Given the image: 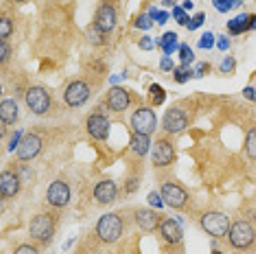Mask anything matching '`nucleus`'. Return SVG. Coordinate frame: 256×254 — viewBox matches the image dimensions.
<instances>
[{
    "instance_id": "ea45409f",
    "label": "nucleus",
    "mask_w": 256,
    "mask_h": 254,
    "mask_svg": "<svg viewBox=\"0 0 256 254\" xmlns=\"http://www.w3.org/2000/svg\"><path fill=\"white\" fill-rule=\"evenodd\" d=\"M156 44H158V42H154L151 38L144 36V38L140 40V44H138V46H140V50H151V48H156Z\"/></svg>"
},
{
    "instance_id": "a211bd4d",
    "label": "nucleus",
    "mask_w": 256,
    "mask_h": 254,
    "mask_svg": "<svg viewBox=\"0 0 256 254\" xmlns=\"http://www.w3.org/2000/svg\"><path fill=\"white\" fill-rule=\"evenodd\" d=\"M160 234H162V239L166 241V244H180L182 241V226H180V222H176V219H162V224H160Z\"/></svg>"
},
{
    "instance_id": "ddd939ff",
    "label": "nucleus",
    "mask_w": 256,
    "mask_h": 254,
    "mask_svg": "<svg viewBox=\"0 0 256 254\" xmlns=\"http://www.w3.org/2000/svg\"><path fill=\"white\" fill-rule=\"evenodd\" d=\"M88 134L92 138H96V140H108V136H110V118L106 116V114H101V112H96V114H92V116L88 118Z\"/></svg>"
},
{
    "instance_id": "c9c22d12",
    "label": "nucleus",
    "mask_w": 256,
    "mask_h": 254,
    "mask_svg": "<svg viewBox=\"0 0 256 254\" xmlns=\"http://www.w3.org/2000/svg\"><path fill=\"white\" fill-rule=\"evenodd\" d=\"M9 57H11V48H9V44H7V42H0V62L7 64V62H9Z\"/></svg>"
},
{
    "instance_id": "473e14b6",
    "label": "nucleus",
    "mask_w": 256,
    "mask_h": 254,
    "mask_svg": "<svg viewBox=\"0 0 256 254\" xmlns=\"http://www.w3.org/2000/svg\"><path fill=\"white\" fill-rule=\"evenodd\" d=\"M173 18H176L178 22H180V24H188V22H190V18H188V16H186L184 14V9H180V7H176V9H173Z\"/></svg>"
},
{
    "instance_id": "1a4fd4ad",
    "label": "nucleus",
    "mask_w": 256,
    "mask_h": 254,
    "mask_svg": "<svg viewBox=\"0 0 256 254\" xmlns=\"http://www.w3.org/2000/svg\"><path fill=\"white\" fill-rule=\"evenodd\" d=\"M88 99H90V86L86 82H72L66 88V92H64V101H66L70 108L84 106Z\"/></svg>"
},
{
    "instance_id": "f3484780",
    "label": "nucleus",
    "mask_w": 256,
    "mask_h": 254,
    "mask_svg": "<svg viewBox=\"0 0 256 254\" xmlns=\"http://www.w3.org/2000/svg\"><path fill=\"white\" fill-rule=\"evenodd\" d=\"M94 198H96L98 204H103V206L112 204V202L118 198V186H116L112 180H103V182H98L96 186H94Z\"/></svg>"
},
{
    "instance_id": "2eb2a0df",
    "label": "nucleus",
    "mask_w": 256,
    "mask_h": 254,
    "mask_svg": "<svg viewBox=\"0 0 256 254\" xmlns=\"http://www.w3.org/2000/svg\"><path fill=\"white\" fill-rule=\"evenodd\" d=\"M136 224L142 232H154L156 228H160L162 217H160V212H156V210L140 208V210H136Z\"/></svg>"
},
{
    "instance_id": "c85d7f7f",
    "label": "nucleus",
    "mask_w": 256,
    "mask_h": 254,
    "mask_svg": "<svg viewBox=\"0 0 256 254\" xmlns=\"http://www.w3.org/2000/svg\"><path fill=\"white\" fill-rule=\"evenodd\" d=\"M180 60H182L184 66H188V64H193L195 55H193V50H190V46H186V44L180 46Z\"/></svg>"
},
{
    "instance_id": "79ce46f5",
    "label": "nucleus",
    "mask_w": 256,
    "mask_h": 254,
    "mask_svg": "<svg viewBox=\"0 0 256 254\" xmlns=\"http://www.w3.org/2000/svg\"><path fill=\"white\" fill-rule=\"evenodd\" d=\"M208 72H210V66H208V64H200V66L195 68V77H206Z\"/></svg>"
},
{
    "instance_id": "f8f14e48",
    "label": "nucleus",
    "mask_w": 256,
    "mask_h": 254,
    "mask_svg": "<svg viewBox=\"0 0 256 254\" xmlns=\"http://www.w3.org/2000/svg\"><path fill=\"white\" fill-rule=\"evenodd\" d=\"M40 152H42V138L36 136V134H28L22 138L20 147H18V158L22 162H28V160L38 158Z\"/></svg>"
},
{
    "instance_id": "4be33fe9",
    "label": "nucleus",
    "mask_w": 256,
    "mask_h": 254,
    "mask_svg": "<svg viewBox=\"0 0 256 254\" xmlns=\"http://www.w3.org/2000/svg\"><path fill=\"white\" fill-rule=\"evenodd\" d=\"M250 20H252V16H236L234 20L228 22V31L230 36H241L243 31H250Z\"/></svg>"
},
{
    "instance_id": "b1692460",
    "label": "nucleus",
    "mask_w": 256,
    "mask_h": 254,
    "mask_svg": "<svg viewBox=\"0 0 256 254\" xmlns=\"http://www.w3.org/2000/svg\"><path fill=\"white\" fill-rule=\"evenodd\" d=\"M86 33H88V40H90L92 44H103V42H106V33H103L96 24H92Z\"/></svg>"
},
{
    "instance_id": "49530a36",
    "label": "nucleus",
    "mask_w": 256,
    "mask_h": 254,
    "mask_svg": "<svg viewBox=\"0 0 256 254\" xmlns=\"http://www.w3.org/2000/svg\"><path fill=\"white\" fill-rule=\"evenodd\" d=\"M250 28H256V16H252V20H250Z\"/></svg>"
},
{
    "instance_id": "0eeeda50",
    "label": "nucleus",
    "mask_w": 256,
    "mask_h": 254,
    "mask_svg": "<svg viewBox=\"0 0 256 254\" xmlns=\"http://www.w3.org/2000/svg\"><path fill=\"white\" fill-rule=\"evenodd\" d=\"M160 195H162V200H164V204L166 206H171V208H184L186 204H188V193L180 186V184H173V182H166L164 186H162L160 190Z\"/></svg>"
},
{
    "instance_id": "9d476101",
    "label": "nucleus",
    "mask_w": 256,
    "mask_h": 254,
    "mask_svg": "<svg viewBox=\"0 0 256 254\" xmlns=\"http://www.w3.org/2000/svg\"><path fill=\"white\" fill-rule=\"evenodd\" d=\"M151 160L154 166H168L176 160V149L168 140H156V145L151 147Z\"/></svg>"
},
{
    "instance_id": "6e6552de",
    "label": "nucleus",
    "mask_w": 256,
    "mask_h": 254,
    "mask_svg": "<svg viewBox=\"0 0 256 254\" xmlns=\"http://www.w3.org/2000/svg\"><path fill=\"white\" fill-rule=\"evenodd\" d=\"M70 186H68L64 180H57L48 186L46 190V200H48L50 206H55V208H64V206H68V202H70Z\"/></svg>"
},
{
    "instance_id": "f704fd0d",
    "label": "nucleus",
    "mask_w": 256,
    "mask_h": 254,
    "mask_svg": "<svg viewBox=\"0 0 256 254\" xmlns=\"http://www.w3.org/2000/svg\"><path fill=\"white\" fill-rule=\"evenodd\" d=\"M204 20H206V16H204V14H197L195 18H190V22H188L186 26H188L190 31H195V28H200V26L204 24Z\"/></svg>"
},
{
    "instance_id": "dca6fc26",
    "label": "nucleus",
    "mask_w": 256,
    "mask_h": 254,
    "mask_svg": "<svg viewBox=\"0 0 256 254\" xmlns=\"http://www.w3.org/2000/svg\"><path fill=\"white\" fill-rule=\"evenodd\" d=\"M132 103V96L125 88H112L108 92V108L112 112H125Z\"/></svg>"
},
{
    "instance_id": "393cba45",
    "label": "nucleus",
    "mask_w": 256,
    "mask_h": 254,
    "mask_svg": "<svg viewBox=\"0 0 256 254\" xmlns=\"http://www.w3.org/2000/svg\"><path fill=\"white\" fill-rule=\"evenodd\" d=\"M149 92H151V101H154V106H162V103H164L166 94H164V90H162V86H151Z\"/></svg>"
},
{
    "instance_id": "de8ad7c7",
    "label": "nucleus",
    "mask_w": 256,
    "mask_h": 254,
    "mask_svg": "<svg viewBox=\"0 0 256 254\" xmlns=\"http://www.w3.org/2000/svg\"><path fill=\"white\" fill-rule=\"evenodd\" d=\"M164 4H176V0H162Z\"/></svg>"
},
{
    "instance_id": "a19ab883",
    "label": "nucleus",
    "mask_w": 256,
    "mask_h": 254,
    "mask_svg": "<svg viewBox=\"0 0 256 254\" xmlns=\"http://www.w3.org/2000/svg\"><path fill=\"white\" fill-rule=\"evenodd\" d=\"M20 142H22V132H16L14 138H11V145H9V152H16V149L20 147Z\"/></svg>"
},
{
    "instance_id": "7ed1b4c3",
    "label": "nucleus",
    "mask_w": 256,
    "mask_h": 254,
    "mask_svg": "<svg viewBox=\"0 0 256 254\" xmlns=\"http://www.w3.org/2000/svg\"><path fill=\"white\" fill-rule=\"evenodd\" d=\"M228 239H230L232 248H236V250H248V248L254 244L256 232H254V228L250 222H236L230 226Z\"/></svg>"
},
{
    "instance_id": "412c9836",
    "label": "nucleus",
    "mask_w": 256,
    "mask_h": 254,
    "mask_svg": "<svg viewBox=\"0 0 256 254\" xmlns=\"http://www.w3.org/2000/svg\"><path fill=\"white\" fill-rule=\"evenodd\" d=\"M130 145H132V152L136 156H147L149 149H151V140H149V136H144V134H134Z\"/></svg>"
},
{
    "instance_id": "7c9ffc66",
    "label": "nucleus",
    "mask_w": 256,
    "mask_h": 254,
    "mask_svg": "<svg viewBox=\"0 0 256 254\" xmlns=\"http://www.w3.org/2000/svg\"><path fill=\"white\" fill-rule=\"evenodd\" d=\"M234 68H236V62L232 60V57H226L224 62H221V66H219V70L224 72V74H232L234 72Z\"/></svg>"
},
{
    "instance_id": "4c0bfd02",
    "label": "nucleus",
    "mask_w": 256,
    "mask_h": 254,
    "mask_svg": "<svg viewBox=\"0 0 256 254\" xmlns=\"http://www.w3.org/2000/svg\"><path fill=\"white\" fill-rule=\"evenodd\" d=\"M160 68H162V70H164V72H171V70H176V64H173V60H171V57H162V62H160Z\"/></svg>"
},
{
    "instance_id": "37998d69",
    "label": "nucleus",
    "mask_w": 256,
    "mask_h": 254,
    "mask_svg": "<svg viewBox=\"0 0 256 254\" xmlns=\"http://www.w3.org/2000/svg\"><path fill=\"white\" fill-rule=\"evenodd\" d=\"M138 186H140V182H138V180H134V178H132V180L127 182V193H136Z\"/></svg>"
},
{
    "instance_id": "c03bdc74",
    "label": "nucleus",
    "mask_w": 256,
    "mask_h": 254,
    "mask_svg": "<svg viewBox=\"0 0 256 254\" xmlns=\"http://www.w3.org/2000/svg\"><path fill=\"white\" fill-rule=\"evenodd\" d=\"M217 46H219L221 50H228V48H230V40L226 38V36H221V38H219V42H217Z\"/></svg>"
},
{
    "instance_id": "a18cd8bd",
    "label": "nucleus",
    "mask_w": 256,
    "mask_h": 254,
    "mask_svg": "<svg viewBox=\"0 0 256 254\" xmlns=\"http://www.w3.org/2000/svg\"><path fill=\"white\" fill-rule=\"evenodd\" d=\"M246 99L248 101H256V90L254 88H246Z\"/></svg>"
},
{
    "instance_id": "bb28decb",
    "label": "nucleus",
    "mask_w": 256,
    "mask_h": 254,
    "mask_svg": "<svg viewBox=\"0 0 256 254\" xmlns=\"http://www.w3.org/2000/svg\"><path fill=\"white\" fill-rule=\"evenodd\" d=\"M11 33H14V24H11V20L2 18V20H0V40H2V42H7Z\"/></svg>"
},
{
    "instance_id": "a878e982",
    "label": "nucleus",
    "mask_w": 256,
    "mask_h": 254,
    "mask_svg": "<svg viewBox=\"0 0 256 254\" xmlns=\"http://www.w3.org/2000/svg\"><path fill=\"white\" fill-rule=\"evenodd\" d=\"M173 72H176V82H178V84H186V82L190 79V74H195V70H190L188 66H180V68H176Z\"/></svg>"
},
{
    "instance_id": "9b49d317",
    "label": "nucleus",
    "mask_w": 256,
    "mask_h": 254,
    "mask_svg": "<svg viewBox=\"0 0 256 254\" xmlns=\"http://www.w3.org/2000/svg\"><path fill=\"white\" fill-rule=\"evenodd\" d=\"M162 127H164L166 134H180L188 127V116L182 112V110L173 108L164 114V120H162Z\"/></svg>"
},
{
    "instance_id": "c756f323",
    "label": "nucleus",
    "mask_w": 256,
    "mask_h": 254,
    "mask_svg": "<svg viewBox=\"0 0 256 254\" xmlns=\"http://www.w3.org/2000/svg\"><path fill=\"white\" fill-rule=\"evenodd\" d=\"M212 4L219 14H226V11L234 9V0H212Z\"/></svg>"
},
{
    "instance_id": "39448f33",
    "label": "nucleus",
    "mask_w": 256,
    "mask_h": 254,
    "mask_svg": "<svg viewBox=\"0 0 256 254\" xmlns=\"http://www.w3.org/2000/svg\"><path fill=\"white\" fill-rule=\"evenodd\" d=\"M132 127H134V134L151 136L156 130H158V116H156L154 110L140 108L132 114Z\"/></svg>"
},
{
    "instance_id": "2f4dec72",
    "label": "nucleus",
    "mask_w": 256,
    "mask_h": 254,
    "mask_svg": "<svg viewBox=\"0 0 256 254\" xmlns=\"http://www.w3.org/2000/svg\"><path fill=\"white\" fill-rule=\"evenodd\" d=\"M149 204L154 206L156 210H160L162 206H164V200H162V195H160V193H156V190H154V193H149Z\"/></svg>"
},
{
    "instance_id": "aec40b11",
    "label": "nucleus",
    "mask_w": 256,
    "mask_h": 254,
    "mask_svg": "<svg viewBox=\"0 0 256 254\" xmlns=\"http://www.w3.org/2000/svg\"><path fill=\"white\" fill-rule=\"evenodd\" d=\"M18 103L14 99H4L0 103V120H2V125H14L16 120H18Z\"/></svg>"
},
{
    "instance_id": "423d86ee",
    "label": "nucleus",
    "mask_w": 256,
    "mask_h": 254,
    "mask_svg": "<svg viewBox=\"0 0 256 254\" xmlns=\"http://www.w3.org/2000/svg\"><path fill=\"white\" fill-rule=\"evenodd\" d=\"M28 234L38 241V244H48L55 236V219L50 215H38L28 226Z\"/></svg>"
},
{
    "instance_id": "6ab92c4d",
    "label": "nucleus",
    "mask_w": 256,
    "mask_h": 254,
    "mask_svg": "<svg viewBox=\"0 0 256 254\" xmlns=\"http://www.w3.org/2000/svg\"><path fill=\"white\" fill-rule=\"evenodd\" d=\"M94 24L101 28L103 33H110V31H112V28L116 26V11L110 7V4H103V7H98Z\"/></svg>"
},
{
    "instance_id": "cd10ccee",
    "label": "nucleus",
    "mask_w": 256,
    "mask_h": 254,
    "mask_svg": "<svg viewBox=\"0 0 256 254\" xmlns=\"http://www.w3.org/2000/svg\"><path fill=\"white\" fill-rule=\"evenodd\" d=\"M134 24H136V28H142V31H149V28L154 26V18H151L149 14H142V16H138Z\"/></svg>"
},
{
    "instance_id": "e433bc0d",
    "label": "nucleus",
    "mask_w": 256,
    "mask_h": 254,
    "mask_svg": "<svg viewBox=\"0 0 256 254\" xmlns=\"http://www.w3.org/2000/svg\"><path fill=\"white\" fill-rule=\"evenodd\" d=\"M14 254H38V248L36 246H28V244H22V246L16 248Z\"/></svg>"
},
{
    "instance_id": "09e8293b",
    "label": "nucleus",
    "mask_w": 256,
    "mask_h": 254,
    "mask_svg": "<svg viewBox=\"0 0 256 254\" xmlns=\"http://www.w3.org/2000/svg\"><path fill=\"white\" fill-rule=\"evenodd\" d=\"M212 254H224V252H219V250H214V252H212Z\"/></svg>"
},
{
    "instance_id": "5701e85b",
    "label": "nucleus",
    "mask_w": 256,
    "mask_h": 254,
    "mask_svg": "<svg viewBox=\"0 0 256 254\" xmlns=\"http://www.w3.org/2000/svg\"><path fill=\"white\" fill-rule=\"evenodd\" d=\"M246 152L252 160H256V127L254 130H250V134L246 138Z\"/></svg>"
},
{
    "instance_id": "58836bf2",
    "label": "nucleus",
    "mask_w": 256,
    "mask_h": 254,
    "mask_svg": "<svg viewBox=\"0 0 256 254\" xmlns=\"http://www.w3.org/2000/svg\"><path fill=\"white\" fill-rule=\"evenodd\" d=\"M168 44H178V36H176V33H164V38L158 42V46H168Z\"/></svg>"
},
{
    "instance_id": "f03ea898",
    "label": "nucleus",
    "mask_w": 256,
    "mask_h": 254,
    "mask_svg": "<svg viewBox=\"0 0 256 254\" xmlns=\"http://www.w3.org/2000/svg\"><path fill=\"white\" fill-rule=\"evenodd\" d=\"M202 230L212 239H221L230 232V217L219 210H210L202 217Z\"/></svg>"
},
{
    "instance_id": "8fccbe9b",
    "label": "nucleus",
    "mask_w": 256,
    "mask_h": 254,
    "mask_svg": "<svg viewBox=\"0 0 256 254\" xmlns=\"http://www.w3.org/2000/svg\"><path fill=\"white\" fill-rule=\"evenodd\" d=\"M16 2H26V0H16Z\"/></svg>"
},
{
    "instance_id": "4468645a",
    "label": "nucleus",
    "mask_w": 256,
    "mask_h": 254,
    "mask_svg": "<svg viewBox=\"0 0 256 254\" xmlns=\"http://www.w3.org/2000/svg\"><path fill=\"white\" fill-rule=\"evenodd\" d=\"M20 193V176L14 171H2L0 176V195L4 200H11Z\"/></svg>"
},
{
    "instance_id": "20e7f679",
    "label": "nucleus",
    "mask_w": 256,
    "mask_h": 254,
    "mask_svg": "<svg viewBox=\"0 0 256 254\" xmlns=\"http://www.w3.org/2000/svg\"><path fill=\"white\" fill-rule=\"evenodd\" d=\"M24 101H26V108L31 110L33 114H38V116H44V114L50 110V106H53V99H50V94L42 88V86L28 88L26 94H24Z\"/></svg>"
},
{
    "instance_id": "72a5a7b5",
    "label": "nucleus",
    "mask_w": 256,
    "mask_h": 254,
    "mask_svg": "<svg viewBox=\"0 0 256 254\" xmlns=\"http://www.w3.org/2000/svg\"><path fill=\"white\" fill-rule=\"evenodd\" d=\"M214 46V36L212 33H204L200 40V48H212Z\"/></svg>"
},
{
    "instance_id": "f257e3e1",
    "label": "nucleus",
    "mask_w": 256,
    "mask_h": 254,
    "mask_svg": "<svg viewBox=\"0 0 256 254\" xmlns=\"http://www.w3.org/2000/svg\"><path fill=\"white\" fill-rule=\"evenodd\" d=\"M120 234H123V219L116 215V212L103 215L96 222V236L103 244H114V241L120 239Z\"/></svg>"
}]
</instances>
